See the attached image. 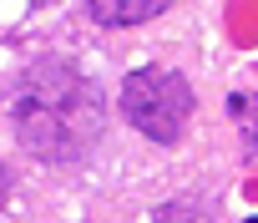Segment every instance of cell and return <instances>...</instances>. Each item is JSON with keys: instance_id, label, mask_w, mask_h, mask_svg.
I'll list each match as a JSON object with an SVG mask.
<instances>
[{"instance_id": "1", "label": "cell", "mask_w": 258, "mask_h": 223, "mask_svg": "<svg viewBox=\"0 0 258 223\" xmlns=\"http://www.w3.org/2000/svg\"><path fill=\"white\" fill-rule=\"evenodd\" d=\"M11 122H16V142L31 157L66 168V162H81L96 147V137L106 127V96L71 61L46 56V61H36L16 76Z\"/></svg>"}, {"instance_id": "2", "label": "cell", "mask_w": 258, "mask_h": 223, "mask_svg": "<svg viewBox=\"0 0 258 223\" xmlns=\"http://www.w3.org/2000/svg\"><path fill=\"white\" fill-rule=\"evenodd\" d=\"M116 101H121V117L152 142H177L187 132V122H192V106H198L192 81L182 71H162V66L132 71L121 81Z\"/></svg>"}, {"instance_id": "3", "label": "cell", "mask_w": 258, "mask_h": 223, "mask_svg": "<svg viewBox=\"0 0 258 223\" xmlns=\"http://www.w3.org/2000/svg\"><path fill=\"white\" fill-rule=\"evenodd\" d=\"M172 0H86V11L96 26H142L152 16H162Z\"/></svg>"}, {"instance_id": "4", "label": "cell", "mask_w": 258, "mask_h": 223, "mask_svg": "<svg viewBox=\"0 0 258 223\" xmlns=\"http://www.w3.org/2000/svg\"><path fill=\"white\" fill-rule=\"evenodd\" d=\"M157 223H208V213H203V208H192V203H172V208H162V213H157Z\"/></svg>"}, {"instance_id": "5", "label": "cell", "mask_w": 258, "mask_h": 223, "mask_svg": "<svg viewBox=\"0 0 258 223\" xmlns=\"http://www.w3.org/2000/svg\"><path fill=\"white\" fill-rule=\"evenodd\" d=\"M6 193H11V173L0 168V203H6Z\"/></svg>"}, {"instance_id": "6", "label": "cell", "mask_w": 258, "mask_h": 223, "mask_svg": "<svg viewBox=\"0 0 258 223\" xmlns=\"http://www.w3.org/2000/svg\"><path fill=\"white\" fill-rule=\"evenodd\" d=\"M36 6H51V0H36Z\"/></svg>"}, {"instance_id": "7", "label": "cell", "mask_w": 258, "mask_h": 223, "mask_svg": "<svg viewBox=\"0 0 258 223\" xmlns=\"http://www.w3.org/2000/svg\"><path fill=\"white\" fill-rule=\"evenodd\" d=\"M248 223H258V218H248Z\"/></svg>"}]
</instances>
